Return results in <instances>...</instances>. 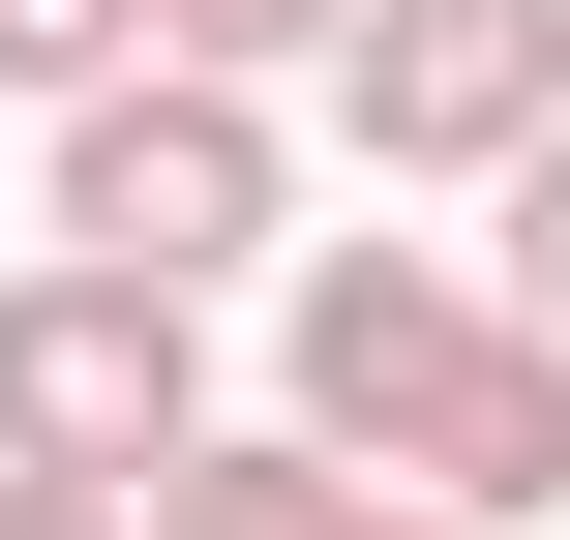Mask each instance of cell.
<instances>
[{"label":"cell","mask_w":570,"mask_h":540,"mask_svg":"<svg viewBox=\"0 0 570 540\" xmlns=\"http://www.w3.org/2000/svg\"><path fill=\"white\" fill-rule=\"evenodd\" d=\"M30 240H90V271H271L301 240V120L240 90V60H120V90H60L30 120Z\"/></svg>","instance_id":"6da1fadb"},{"label":"cell","mask_w":570,"mask_h":540,"mask_svg":"<svg viewBox=\"0 0 570 540\" xmlns=\"http://www.w3.org/2000/svg\"><path fill=\"white\" fill-rule=\"evenodd\" d=\"M0 451L150 511V481L210 451V301H180V271H90V240H30V271H0Z\"/></svg>","instance_id":"7a4b0ae2"},{"label":"cell","mask_w":570,"mask_h":540,"mask_svg":"<svg viewBox=\"0 0 570 540\" xmlns=\"http://www.w3.org/2000/svg\"><path fill=\"white\" fill-rule=\"evenodd\" d=\"M331 120H361V180H511V150H570V0H361Z\"/></svg>","instance_id":"3957f363"},{"label":"cell","mask_w":570,"mask_h":540,"mask_svg":"<svg viewBox=\"0 0 570 540\" xmlns=\"http://www.w3.org/2000/svg\"><path fill=\"white\" fill-rule=\"evenodd\" d=\"M481 331H511V301H481L451 240H301V421H331L361 481H421V421H451Z\"/></svg>","instance_id":"277c9868"},{"label":"cell","mask_w":570,"mask_h":540,"mask_svg":"<svg viewBox=\"0 0 570 540\" xmlns=\"http://www.w3.org/2000/svg\"><path fill=\"white\" fill-rule=\"evenodd\" d=\"M150 540H391V481H361L331 421H210V451L150 481Z\"/></svg>","instance_id":"5b68a950"},{"label":"cell","mask_w":570,"mask_h":540,"mask_svg":"<svg viewBox=\"0 0 570 540\" xmlns=\"http://www.w3.org/2000/svg\"><path fill=\"white\" fill-rule=\"evenodd\" d=\"M120 60H150V0H0V90H30V120H60V90H120Z\"/></svg>","instance_id":"8992f818"},{"label":"cell","mask_w":570,"mask_h":540,"mask_svg":"<svg viewBox=\"0 0 570 540\" xmlns=\"http://www.w3.org/2000/svg\"><path fill=\"white\" fill-rule=\"evenodd\" d=\"M331 30H361V0H150V60H240V90H301Z\"/></svg>","instance_id":"52a82bcc"},{"label":"cell","mask_w":570,"mask_h":540,"mask_svg":"<svg viewBox=\"0 0 570 540\" xmlns=\"http://www.w3.org/2000/svg\"><path fill=\"white\" fill-rule=\"evenodd\" d=\"M481 210H511V240H481V301H511V331H570V150H511Z\"/></svg>","instance_id":"ba28073f"},{"label":"cell","mask_w":570,"mask_h":540,"mask_svg":"<svg viewBox=\"0 0 570 540\" xmlns=\"http://www.w3.org/2000/svg\"><path fill=\"white\" fill-rule=\"evenodd\" d=\"M0 540H150V511H120V481H30V451H0Z\"/></svg>","instance_id":"9c48e42d"},{"label":"cell","mask_w":570,"mask_h":540,"mask_svg":"<svg viewBox=\"0 0 570 540\" xmlns=\"http://www.w3.org/2000/svg\"><path fill=\"white\" fill-rule=\"evenodd\" d=\"M0 210H30V90H0Z\"/></svg>","instance_id":"30bf717a"},{"label":"cell","mask_w":570,"mask_h":540,"mask_svg":"<svg viewBox=\"0 0 570 540\" xmlns=\"http://www.w3.org/2000/svg\"><path fill=\"white\" fill-rule=\"evenodd\" d=\"M391 540H481V511H391Z\"/></svg>","instance_id":"8fae6325"}]
</instances>
